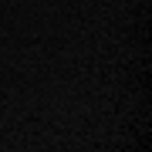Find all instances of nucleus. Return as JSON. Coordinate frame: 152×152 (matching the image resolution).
Segmentation results:
<instances>
[]
</instances>
